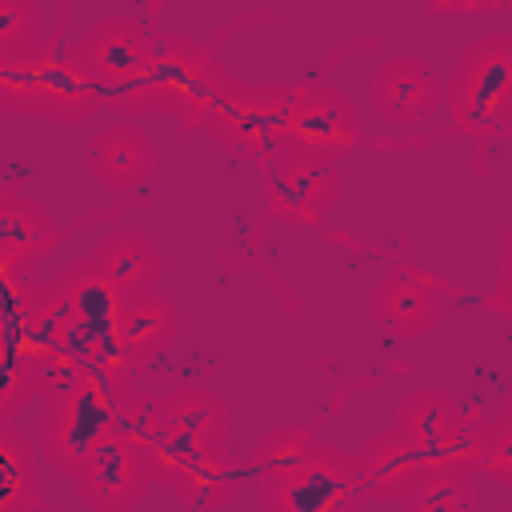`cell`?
Listing matches in <instances>:
<instances>
[{
  "mask_svg": "<svg viewBox=\"0 0 512 512\" xmlns=\"http://www.w3.org/2000/svg\"><path fill=\"white\" fill-rule=\"evenodd\" d=\"M236 80L224 72L212 48L188 36H156L152 48V68L144 84L120 100L124 112L144 116V112H172L184 124H208V116L220 108Z\"/></svg>",
  "mask_w": 512,
  "mask_h": 512,
  "instance_id": "1",
  "label": "cell"
},
{
  "mask_svg": "<svg viewBox=\"0 0 512 512\" xmlns=\"http://www.w3.org/2000/svg\"><path fill=\"white\" fill-rule=\"evenodd\" d=\"M124 388H128L124 376L88 372V380L76 392L48 404L40 424V452L56 472L72 476L116 432V404Z\"/></svg>",
  "mask_w": 512,
  "mask_h": 512,
  "instance_id": "2",
  "label": "cell"
},
{
  "mask_svg": "<svg viewBox=\"0 0 512 512\" xmlns=\"http://www.w3.org/2000/svg\"><path fill=\"white\" fill-rule=\"evenodd\" d=\"M440 104L464 132H500L512 116V40L480 36L456 60Z\"/></svg>",
  "mask_w": 512,
  "mask_h": 512,
  "instance_id": "3",
  "label": "cell"
},
{
  "mask_svg": "<svg viewBox=\"0 0 512 512\" xmlns=\"http://www.w3.org/2000/svg\"><path fill=\"white\" fill-rule=\"evenodd\" d=\"M288 108L292 92L280 84H232L204 128L212 132V140L240 156L272 160L284 148Z\"/></svg>",
  "mask_w": 512,
  "mask_h": 512,
  "instance_id": "4",
  "label": "cell"
},
{
  "mask_svg": "<svg viewBox=\"0 0 512 512\" xmlns=\"http://www.w3.org/2000/svg\"><path fill=\"white\" fill-rule=\"evenodd\" d=\"M360 500L352 460L328 444H320L304 464L260 480L264 512H352Z\"/></svg>",
  "mask_w": 512,
  "mask_h": 512,
  "instance_id": "5",
  "label": "cell"
},
{
  "mask_svg": "<svg viewBox=\"0 0 512 512\" xmlns=\"http://www.w3.org/2000/svg\"><path fill=\"white\" fill-rule=\"evenodd\" d=\"M32 112H44L60 124H80L104 104V88L88 72L76 52V40L44 36V44L28 56Z\"/></svg>",
  "mask_w": 512,
  "mask_h": 512,
  "instance_id": "6",
  "label": "cell"
},
{
  "mask_svg": "<svg viewBox=\"0 0 512 512\" xmlns=\"http://www.w3.org/2000/svg\"><path fill=\"white\" fill-rule=\"evenodd\" d=\"M152 48H156V36L132 16H104L76 40L80 60L88 64L104 96H112L116 104L144 84L152 68Z\"/></svg>",
  "mask_w": 512,
  "mask_h": 512,
  "instance_id": "7",
  "label": "cell"
},
{
  "mask_svg": "<svg viewBox=\"0 0 512 512\" xmlns=\"http://www.w3.org/2000/svg\"><path fill=\"white\" fill-rule=\"evenodd\" d=\"M356 144H360V112L340 88L316 84V88L292 92L284 148L336 164Z\"/></svg>",
  "mask_w": 512,
  "mask_h": 512,
  "instance_id": "8",
  "label": "cell"
},
{
  "mask_svg": "<svg viewBox=\"0 0 512 512\" xmlns=\"http://www.w3.org/2000/svg\"><path fill=\"white\" fill-rule=\"evenodd\" d=\"M264 196L268 208L284 220H320L340 200V172L328 160L280 148L264 168Z\"/></svg>",
  "mask_w": 512,
  "mask_h": 512,
  "instance_id": "9",
  "label": "cell"
},
{
  "mask_svg": "<svg viewBox=\"0 0 512 512\" xmlns=\"http://www.w3.org/2000/svg\"><path fill=\"white\" fill-rule=\"evenodd\" d=\"M72 484H76V496L92 508V512H132L152 476H148V464H144V452L124 440V436H108L76 472H72Z\"/></svg>",
  "mask_w": 512,
  "mask_h": 512,
  "instance_id": "10",
  "label": "cell"
},
{
  "mask_svg": "<svg viewBox=\"0 0 512 512\" xmlns=\"http://www.w3.org/2000/svg\"><path fill=\"white\" fill-rule=\"evenodd\" d=\"M368 312L380 332H388L396 340H416L436 328V320L444 312V296L420 272H388L376 280V288L368 296Z\"/></svg>",
  "mask_w": 512,
  "mask_h": 512,
  "instance_id": "11",
  "label": "cell"
},
{
  "mask_svg": "<svg viewBox=\"0 0 512 512\" xmlns=\"http://www.w3.org/2000/svg\"><path fill=\"white\" fill-rule=\"evenodd\" d=\"M440 100H444L440 76L416 56H396L380 64V72L372 76V108L396 128L424 124L440 108Z\"/></svg>",
  "mask_w": 512,
  "mask_h": 512,
  "instance_id": "12",
  "label": "cell"
},
{
  "mask_svg": "<svg viewBox=\"0 0 512 512\" xmlns=\"http://www.w3.org/2000/svg\"><path fill=\"white\" fill-rule=\"evenodd\" d=\"M88 168L108 192H132L156 172V144L132 120H116L92 136Z\"/></svg>",
  "mask_w": 512,
  "mask_h": 512,
  "instance_id": "13",
  "label": "cell"
},
{
  "mask_svg": "<svg viewBox=\"0 0 512 512\" xmlns=\"http://www.w3.org/2000/svg\"><path fill=\"white\" fill-rule=\"evenodd\" d=\"M348 460H352V476L364 500H400L424 472L416 452L392 428L364 440Z\"/></svg>",
  "mask_w": 512,
  "mask_h": 512,
  "instance_id": "14",
  "label": "cell"
},
{
  "mask_svg": "<svg viewBox=\"0 0 512 512\" xmlns=\"http://www.w3.org/2000/svg\"><path fill=\"white\" fill-rule=\"evenodd\" d=\"M56 224L52 216L20 196V192H0V264L12 272H32L44 256H52L56 248Z\"/></svg>",
  "mask_w": 512,
  "mask_h": 512,
  "instance_id": "15",
  "label": "cell"
},
{
  "mask_svg": "<svg viewBox=\"0 0 512 512\" xmlns=\"http://www.w3.org/2000/svg\"><path fill=\"white\" fill-rule=\"evenodd\" d=\"M52 284L68 300V308H72L76 328H80L84 340H96L100 344V340H112L116 336V316H120L124 296L112 288V280L88 256L76 260V264H68Z\"/></svg>",
  "mask_w": 512,
  "mask_h": 512,
  "instance_id": "16",
  "label": "cell"
},
{
  "mask_svg": "<svg viewBox=\"0 0 512 512\" xmlns=\"http://www.w3.org/2000/svg\"><path fill=\"white\" fill-rule=\"evenodd\" d=\"M176 328H180V316L168 304V296L164 292H148V296H132V300L120 304L112 340H116L124 364L136 368V364H148L152 356L168 352L172 340H176Z\"/></svg>",
  "mask_w": 512,
  "mask_h": 512,
  "instance_id": "17",
  "label": "cell"
},
{
  "mask_svg": "<svg viewBox=\"0 0 512 512\" xmlns=\"http://www.w3.org/2000/svg\"><path fill=\"white\" fill-rule=\"evenodd\" d=\"M88 260L112 280V288L132 300V296H148V292H160V276H164V260H160V248L140 236V232H112L104 236Z\"/></svg>",
  "mask_w": 512,
  "mask_h": 512,
  "instance_id": "18",
  "label": "cell"
},
{
  "mask_svg": "<svg viewBox=\"0 0 512 512\" xmlns=\"http://www.w3.org/2000/svg\"><path fill=\"white\" fill-rule=\"evenodd\" d=\"M156 420H160V428H168L200 448H220L228 440V404L204 384H180V388L156 396Z\"/></svg>",
  "mask_w": 512,
  "mask_h": 512,
  "instance_id": "19",
  "label": "cell"
},
{
  "mask_svg": "<svg viewBox=\"0 0 512 512\" xmlns=\"http://www.w3.org/2000/svg\"><path fill=\"white\" fill-rule=\"evenodd\" d=\"M244 484V464L220 444L208 452H196L176 476H172V492L192 508V512H216L224 508Z\"/></svg>",
  "mask_w": 512,
  "mask_h": 512,
  "instance_id": "20",
  "label": "cell"
},
{
  "mask_svg": "<svg viewBox=\"0 0 512 512\" xmlns=\"http://www.w3.org/2000/svg\"><path fill=\"white\" fill-rule=\"evenodd\" d=\"M460 420H464V408H460L448 392L420 388V392H412V396L400 400L392 432L416 452V460H420V468H424V456H428L444 436H452Z\"/></svg>",
  "mask_w": 512,
  "mask_h": 512,
  "instance_id": "21",
  "label": "cell"
},
{
  "mask_svg": "<svg viewBox=\"0 0 512 512\" xmlns=\"http://www.w3.org/2000/svg\"><path fill=\"white\" fill-rule=\"evenodd\" d=\"M36 496H40V480H36L32 444L8 420H0V500L12 512H28Z\"/></svg>",
  "mask_w": 512,
  "mask_h": 512,
  "instance_id": "22",
  "label": "cell"
},
{
  "mask_svg": "<svg viewBox=\"0 0 512 512\" xmlns=\"http://www.w3.org/2000/svg\"><path fill=\"white\" fill-rule=\"evenodd\" d=\"M400 512H476V480L460 472H420L400 496Z\"/></svg>",
  "mask_w": 512,
  "mask_h": 512,
  "instance_id": "23",
  "label": "cell"
},
{
  "mask_svg": "<svg viewBox=\"0 0 512 512\" xmlns=\"http://www.w3.org/2000/svg\"><path fill=\"white\" fill-rule=\"evenodd\" d=\"M88 372L92 368H88L84 348H52V352H44L40 360L28 364V384L44 404H56L68 392H76L88 380Z\"/></svg>",
  "mask_w": 512,
  "mask_h": 512,
  "instance_id": "24",
  "label": "cell"
},
{
  "mask_svg": "<svg viewBox=\"0 0 512 512\" xmlns=\"http://www.w3.org/2000/svg\"><path fill=\"white\" fill-rule=\"evenodd\" d=\"M320 448L316 432L312 428H300V424H284V428H272L260 444H256V456H252V468L256 476H280L296 464H304L312 452Z\"/></svg>",
  "mask_w": 512,
  "mask_h": 512,
  "instance_id": "25",
  "label": "cell"
},
{
  "mask_svg": "<svg viewBox=\"0 0 512 512\" xmlns=\"http://www.w3.org/2000/svg\"><path fill=\"white\" fill-rule=\"evenodd\" d=\"M44 44V12L32 0H0V56L24 60Z\"/></svg>",
  "mask_w": 512,
  "mask_h": 512,
  "instance_id": "26",
  "label": "cell"
},
{
  "mask_svg": "<svg viewBox=\"0 0 512 512\" xmlns=\"http://www.w3.org/2000/svg\"><path fill=\"white\" fill-rule=\"evenodd\" d=\"M156 396H144L140 388H124L120 392V404H116V436L132 440L136 448L148 444V436L156 432Z\"/></svg>",
  "mask_w": 512,
  "mask_h": 512,
  "instance_id": "27",
  "label": "cell"
},
{
  "mask_svg": "<svg viewBox=\"0 0 512 512\" xmlns=\"http://www.w3.org/2000/svg\"><path fill=\"white\" fill-rule=\"evenodd\" d=\"M476 472H484L488 480L496 484H508L512 480V416L508 408L484 428V444H480V464Z\"/></svg>",
  "mask_w": 512,
  "mask_h": 512,
  "instance_id": "28",
  "label": "cell"
},
{
  "mask_svg": "<svg viewBox=\"0 0 512 512\" xmlns=\"http://www.w3.org/2000/svg\"><path fill=\"white\" fill-rule=\"evenodd\" d=\"M0 108H8V112H32L28 56L24 60H4L0 56Z\"/></svg>",
  "mask_w": 512,
  "mask_h": 512,
  "instance_id": "29",
  "label": "cell"
},
{
  "mask_svg": "<svg viewBox=\"0 0 512 512\" xmlns=\"http://www.w3.org/2000/svg\"><path fill=\"white\" fill-rule=\"evenodd\" d=\"M28 396H32V384H28V368L0 360V420H8L12 412H20Z\"/></svg>",
  "mask_w": 512,
  "mask_h": 512,
  "instance_id": "30",
  "label": "cell"
}]
</instances>
